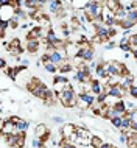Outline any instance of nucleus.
<instances>
[{"label":"nucleus","instance_id":"obj_1","mask_svg":"<svg viewBox=\"0 0 137 148\" xmlns=\"http://www.w3.org/2000/svg\"><path fill=\"white\" fill-rule=\"evenodd\" d=\"M58 100L64 108H75L76 106V94L70 86L58 92Z\"/></svg>","mask_w":137,"mask_h":148},{"label":"nucleus","instance_id":"obj_2","mask_svg":"<svg viewBox=\"0 0 137 148\" xmlns=\"http://www.w3.org/2000/svg\"><path fill=\"white\" fill-rule=\"evenodd\" d=\"M94 101H95V98L90 92H79V94L76 95V108L81 109V111L89 109V108L94 105Z\"/></svg>","mask_w":137,"mask_h":148},{"label":"nucleus","instance_id":"obj_3","mask_svg":"<svg viewBox=\"0 0 137 148\" xmlns=\"http://www.w3.org/2000/svg\"><path fill=\"white\" fill-rule=\"evenodd\" d=\"M14 17V8L11 5H0V22L8 23Z\"/></svg>","mask_w":137,"mask_h":148},{"label":"nucleus","instance_id":"obj_4","mask_svg":"<svg viewBox=\"0 0 137 148\" xmlns=\"http://www.w3.org/2000/svg\"><path fill=\"white\" fill-rule=\"evenodd\" d=\"M10 120L14 123L16 133H25V131L28 130V122H27V120H23V119H21V117H16V115L10 117Z\"/></svg>","mask_w":137,"mask_h":148},{"label":"nucleus","instance_id":"obj_5","mask_svg":"<svg viewBox=\"0 0 137 148\" xmlns=\"http://www.w3.org/2000/svg\"><path fill=\"white\" fill-rule=\"evenodd\" d=\"M8 51H10L13 56H19V55L22 53V47H21V41H19L17 38H14V39H11V42L8 44Z\"/></svg>","mask_w":137,"mask_h":148},{"label":"nucleus","instance_id":"obj_6","mask_svg":"<svg viewBox=\"0 0 137 148\" xmlns=\"http://www.w3.org/2000/svg\"><path fill=\"white\" fill-rule=\"evenodd\" d=\"M70 84H68L67 78L66 77H55L53 79V90L58 94V92H61L62 89H66V87H68Z\"/></svg>","mask_w":137,"mask_h":148},{"label":"nucleus","instance_id":"obj_7","mask_svg":"<svg viewBox=\"0 0 137 148\" xmlns=\"http://www.w3.org/2000/svg\"><path fill=\"white\" fill-rule=\"evenodd\" d=\"M0 133L2 134H16V126H14V123L11 122V120H6L5 123L2 125V128H0Z\"/></svg>","mask_w":137,"mask_h":148},{"label":"nucleus","instance_id":"obj_8","mask_svg":"<svg viewBox=\"0 0 137 148\" xmlns=\"http://www.w3.org/2000/svg\"><path fill=\"white\" fill-rule=\"evenodd\" d=\"M101 89H103V84L100 83V79H90V83H89V90H90V94L98 95L100 92H101Z\"/></svg>","mask_w":137,"mask_h":148},{"label":"nucleus","instance_id":"obj_9","mask_svg":"<svg viewBox=\"0 0 137 148\" xmlns=\"http://www.w3.org/2000/svg\"><path fill=\"white\" fill-rule=\"evenodd\" d=\"M25 133H16L14 134V147L16 148H23L25 147Z\"/></svg>","mask_w":137,"mask_h":148},{"label":"nucleus","instance_id":"obj_10","mask_svg":"<svg viewBox=\"0 0 137 148\" xmlns=\"http://www.w3.org/2000/svg\"><path fill=\"white\" fill-rule=\"evenodd\" d=\"M64 8V3L61 0H50V5H48V10H50L51 14H56L59 10H62Z\"/></svg>","mask_w":137,"mask_h":148},{"label":"nucleus","instance_id":"obj_11","mask_svg":"<svg viewBox=\"0 0 137 148\" xmlns=\"http://www.w3.org/2000/svg\"><path fill=\"white\" fill-rule=\"evenodd\" d=\"M39 38H41V27H34L33 30H30L27 33L28 41H39Z\"/></svg>","mask_w":137,"mask_h":148},{"label":"nucleus","instance_id":"obj_12","mask_svg":"<svg viewBox=\"0 0 137 148\" xmlns=\"http://www.w3.org/2000/svg\"><path fill=\"white\" fill-rule=\"evenodd\" d=\"M104 5H106V8L109 10V13H111V14H114L115 11L120 8L119 0H106V2H104Z\"/></svg>","mask_w":137,"mask_h":148},{"label":"nucleus","instance_id":"obj_13","mask_svg":"<svg viewBox=\"0 0 137 148\" xmlns=\"http://www.w3.org/2000/svg\"><path fill=\"white\" fill-rule=\"evenodd\" d=\"M47 134H50V131H48V128L45 126V125H38L36 126V137L38 139H41V137H44V136H47Z\"/></svg>","mask_w":137,"mask_h":148},{"label":"nucleus","instance_id":"obj_14","mask_svg":"<svg viewBox=\"0 0 137 148\" xmlns=\"http://www.w3.org/2000/svg\"><path fill=\"white\" fill-rule=\"evenodd\" d=\"M61 133H62V136H64V139L67 140V139L75 133V125H64V128H62Z\"/></svg>","mask_w":137,"mask_h":148},{"label":"nucleus","instance_id":"obj_15","mask_svg":"<svg viewBox=\"0 0 137 148\" xmlns=\"http://www.w3.org/2000/svg\"><path fill=\"white\" fill-rule=\"evenodd\" d=\"M89 2L90 0H72V6H73L75 10H84Z\"/></svg>","mask_w":137,"mask_h":148},{"label":"nucleus","instance_id":"obj_16","mask_svg":"<svg viewBox=\"0 0 137 148\" xmlns=\"http://www.w3.org/2000/svg\"><path fill=\"white\" fill-rule=\"evenodd\" d=\"M101 143H103V139L100 137V136H92V137H90L89 145L92 148H100V147H101Z\"/></svg>","mask_w":137,"mask_h":148},{"label":"nucleus","instance_id":"obj_17","mask_svg":"<svg viewBox=\"0 0 137 148\" xmlns=\"http://www.w3.org/2000/svg\"><path fill=\"white\" fill-rule=\"evenodd\" d=\"M27 50L30 53H36L39 50V41H28L27 42Z\"/></svg>","mask_w":137,"mask_h":148},{"label":"nucleus","instance_id":"obj_18","mask_svg":"<svg viewBox=\"0 0 137 148\" xmlns=\"http://www.w3.org/2000/svg\"><path fill=\"white\" fill-rule=\"evenodd\" d=\"M97 77H98V78H108V77H106V70H104L103 62L97 64Z\"/></svg>","mask_w":137,"mask_h":148},{"label":"nucleus","instance_id":"obj_19","mask_svg":"<svg viewBox=\"0 0 137 148\" xmlns=\"http://www.w3.org/2000/svg\"><path fill=\"white\" fill-rule=\"evenodd\" d=\"M72 69H73V67H72V66H70V64H68L67 61H64V62L61 64V66L58 67V70L61 72V73H67V72H70Z\"/></svg>","mask_w":137,"mask_h":148},{"label":"nucleus","instance_id":"obj_20","mask_svg":"<svg viewBox=\"0 0 137 148\" xmlns=\"http://www.w3.org/2000/svg\"><path fill=\"white\" fill-rule=\"evenodd\" d=\"M44 67H45V70H47V72H50V73H55V72L58 70V67H56L53 62H50V61L44 62Z\"/></svg>","mask_w":137,"mask_h":148},{"label":"nucleus","instance_id":"obj_21","mask_svg":"<svg viewBox=\"0 0 137 148\" xmlns=\"http://www.w3.org/2000/svg\"><path fill=\"white\" fill-rule=\"evenodd\" d=\"M111 123H112V126H114V128H119V130H120V126H122V117H112Z\"/></svg>","mask_w":137,"mask_h":148},{"label":"nucleus","instance_id":"obj_22","mask_svg":"<svg viewBox=\"0 0 137 148\" xmlns=\"http://www.w3.org/2000/svg\"><path fill=\"white\" fill-rule=\"evenodd\" d=\"M126 94H129L132 97V100H136V97H137V87H136V84H132L131 87H128Z\"/></svg>","mask_w":137,"mask_h":148},{"label":"nucleus","instance_id":"obj_23","mask_svg":"<svg viewBox=\"0 0 137 148\" xmlns=\"http://www.w3.org/2000/svg\"><path fill=\"white\" fill-rule=\"evenodd\" d=\"M59 147H61V148H76L73 143H72V142H67L66 139H62V140L59 142Z\"/></svg>","mask_w":137,"mask_h":148},{"label":"nucleus","instance_id":"obj_24","mask_svg":"<svg viewBox=\"0 0 137 148\" xmlns=\"http://www.w3.org/2000/svg\"><path fill=\"white\" fill-rule=\"evenodd\" d=\"M5 30H6V23L5 22H0V39L5 36Z\"/></svg>","mask_w":137,"mask_h":148},{"label":"nucleus","instance_id":"obj_25","mask_svg":"<svg viewBox=\"0 0 137 148\" xmlns=\"http://www.w3.org/2000/svg\"><path fill=\"white\" fill-rule=\"evenodd\" d=\"M33 147L34 148H42V142H41V139H33Z\"/></svg>","mask_w":137,"mask_h":148},{"label":"nucleus","instance_id":"obj_26","mask_svg":"<svg viewBox=\"0 0 137 148\" xmlns=\"http://www.w3.org/2000/svg\"><path fill=\"white\" fill-rule=\"evenodd\" d=\"M3 67H6V61L3 58H0V69H3Z\"/></svg>","mask_w":137,"mask_h":148},{"label":"nucleus","instance_id":"obj_27","mask_svg":"<svg viewBox=\"0 0 137 148\" xmlns=\"http://www.w3.org/2000/svg\"><path fill=\"white\" fill-rule=\"evenodd\" d=\"M100 148H112V145H111V143H104V142H103Z\"/></svg>","mask_w":137,"mask_h":148},{"label":"nucleus","instance_id":"obj_28","mask_svg":"<svg viewBox=\"0 0 137 148\" xmlns=\"http://www.w3.org/2000/svg\"><path fill=\"white\" fill-rule=\"evenodd\" d=\"M8 3V0H0V5H6Z\"/></svg>","mask_w":137,"mask_h":148},{"label":"nucleus","instance_id":"obj_29","mask_svg":"<svg viewBox=\"0 0 137 148\" xmlns=\"http://www.w3.org/2000/svg\"><path fill=\"white\" fill-rule=\"evenodd\" d=\"M112 148H117V147H114V145H112Z\"/></svg>","mask_w":137,"mask_h":148}]
</instances>
